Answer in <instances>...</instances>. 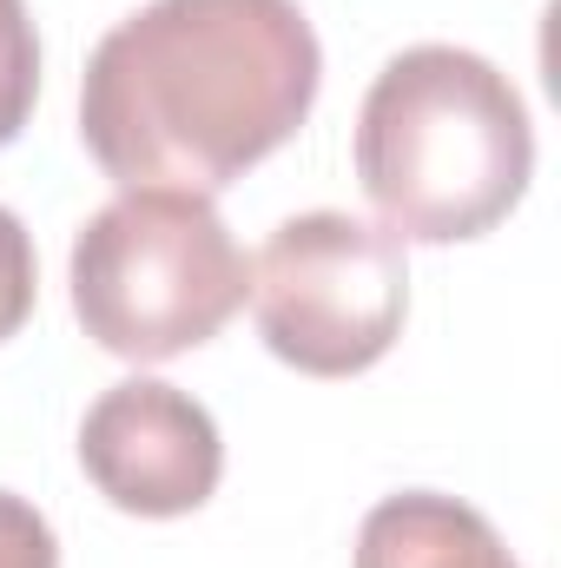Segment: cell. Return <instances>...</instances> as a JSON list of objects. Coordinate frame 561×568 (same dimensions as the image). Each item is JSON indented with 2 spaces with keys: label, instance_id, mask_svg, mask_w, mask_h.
I'll use <instances>...</instances> for the list:
<instances>
[{
  "label": "cell",
  "instance_id": "4",
  "mask_svg": "<svg viewBox=\"0 0 561 568\" xmlns=\"http://www.w3.org/2000/svg\"><path fill=\"white\" fill-rule=\"evenodd\" d=\"M252 311L278 364L304 377H357L404 337V239L350 212H297L252 265Z\"/></svg>",
  "mask_w": 561,
  "mask_h": 568
},
{
  "label": "cell",
  "instance_id": "7",
  "mask_svg": "<svg viewBox=\"0 0 561 568\" xmlns=\"http://www.w3.org/2000/svg\"><path fill=\"white\" fill-rule=\"evenodd\" d=\"M40 100V40L27 20V0H0V145L20 140Z\"/></svg>",
  "mask_w": 561,
  "mask_h": 568
},
{
  "label": "cell",
  "instance_id": "8",
  "mask_svg": "<svg viewBox=\"0 0 561 568\" xmlns=\"http://www.w3.org/2000/svg\"><path fill=\"white\" fill-rule=\"evenodd\" d=\"M33 291H40V265H33V239L27 225L0 205V344L33 317Z\"/></svg>",
  "mask_w": 561,
  "mask_h": 568
},
{
  "label": "cell",
  "instance_id": "3",
  "mask_svg": "<svg viewBox=\"0 0 561 568\" xmlns=\"http://www.w3.org/2000/svg\"><path fill=\"white\" fill-rule=\"evenodd\" d=\"M245 297L252 265L198 192H120L73 239V317L126 364L212 344Z\"/></svg>",
  "mask_w": 561,
  "mask_h": 568
},
{
  "label": "cell",
  "instance_id": "2",
  "mask_svg": "<svg viewBox=\"0 0 561 568\" xmlns=\"http://www.w3.org/2000/svg\"><path fill=\"white\" fill-rule=\"evenodd\" d=\"M536 172V126L502 67L469 47L397 53L357 113V185L384 232L456 245L496 232Z\"/></svg>",
  "mask_w": 561,
  "mask_h": 568
},
{
  "label": "cell",
  "instance_id": "9",
  "mask_svg": "<svg viewBox=\"0 0 561 568\" xmlns=\"http://www.w3.org/2000/svg\"><path fill=\"white\" fill-rule=\"evenodd\" d=\"M0 568H60L53 523L13 489H0Z\"/></svg>",
  "mask_w": 561,
  "mask_h": 568
},
{
  "label": "cell",
  "instance_id": "6",
  "mask_svg": "<svg viewBox=\"0 0 561 568\" xmlns=\"http://www.w3.org/2000/svg\"><path fill=\"white\" fill-rule=\"evenodd\" d=\"M357 568H522L502 536L489 529L482 509L436 496V489H404L384 496L364 529H357Z\"/></svg>",
  "mask_w": 561,
  "mask_h": 568
},
{
  "label": "cell",
  "instance_id": "5",
  "mask_svg": "<svg viewBox=\"0 0 561 568\" xmlns=\"http://www.w3.org/2000/svg\"><path fill=\"white\" fill-rule=\"evenodd\" d=\"M80 463L93 489L126 516H192L225 476V443L212 410L178 384L126 377L86 410Z\"/></svg>",
  "mask_w": 561,
  "mask_h": 568
},
{
  "label": "cell",
  "instance_id": "1",
  "mask_svg": "<svg viewBox=\"0 0 561 568\" xmlns=\"http://www.w3.org/2000/svg\"><path fill=\"white\" fill-rule=\"evenodd\" d=\"M324 53L297 0H152L86 60L80 140L126 192H225L317 100Z\"/></svg>",
  "mask_w": 561,
  "mask_h": 568
}]
</instances>
